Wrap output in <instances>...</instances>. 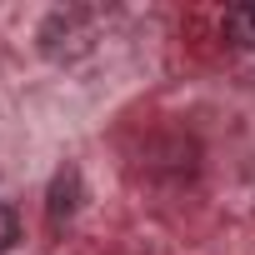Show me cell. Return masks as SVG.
<instances>
[{
	"label": "cell",
	"mask_w": 255,
	"mask_h": 255,
	"mask_svg": "<svg viewBox=\"0 0 255 255\" xmlns=\"http://www.w3.org/2000/svg\"><path fill=\"white\" fill-rule=\"evenodd\" d=\"M225 35L245 50H255V0H245V5H230L225 10Z\"/></svg>",
	"instance_id": "1"
},
{
	"label": "cell",
	"mask_w": 255,
	"mask_h": 255,
	"mask_svg": "<svg viewBox=\"0 0 255 255\" xmlns=\"http://www.w3.org/2000/svg\"><path fill=\"white\" fill-rule=\"evenodd\" d=\"M15 240H20V215H15L5 200H0V255H5Z\"/></svg>",
	"instance_id": "2"
}]
</instances>
